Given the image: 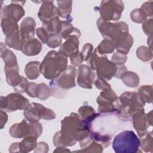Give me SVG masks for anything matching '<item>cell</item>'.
Here are the masks:
<instances>
[{"label": "cell", "instance_id": "6da1fadb", "mask_svg": "<svg viewBox=\"0 0 153 153\" xmlns=\"http://www.w3.org/2000/svg\"><path fill=\"white\" fill-rule=\"evenodd\" d=\"M61 131L56 133L53 138L56 146H72L88 137L89 131L84 122L76 113H71L62 121Z\"/></svg>", "mask_w": 153, "mask_h": 153}, {"label": "cell", "instance_id": "7a4b0ae2", "mask_svg": "<svg viewBox=\"0 0 153 153\" xmlns=\"http://www.w3.org/2000/svg\"><path fill=\"white\" fill-rule=\"evenodd\" d=\"M68 59L56 51H50L40 65V71L47 79H54L66 69Z\"/></svg>", "mask_w": 153, "mask_h": 153}, {"label": "cell", "instance_id": "3957f363", "mask_svg": "<svg viewBox=\"0 0 153 153\" xmlns=\"http://www.w3.org/2000/svg\"><path fill=\"white\" fill-rule=\"evenodd\" d=\"M144 105L145 102L137 93L125 92L117 102V111L123 120H128L136 112L143 109Z\"/></svg>", "mask_w": 153, "mask_h": 153}, {"label": "cell", "instance_id": "277c9868", "mask_svg": "<svg viewBox=\"0 0 153 153\" xmlns=\"http://www.w3.org/2000/svg\"><path fill=\"white\" fill-rule=\"evenodd\" d=\"M140 146V140L133 131L124 130L117 134L112 142L117 153H135Z\"/></svg>", "mask_w": 153, "mask_h": 153}, {"label": "cell", "instance_id": "5b68a950", "mask_svg": "<svg viewBox=\"0 0 153 153\" xmlns=\"http://www.w3.org/2000/svg\"><path fill=\"white\" fill-rule=\"evenodd\" d=\"M89 64L91 69L96 71V75L104 79H111L117 73L115 64L108 60L106 56L98 57L96 50L90 57Z\"/></svg>", "mask_w": 153, "mask_h": 153}, {"label": "cell", "instance_id": "8992f818", "mask_svg": "<svg viewBox=\"0 0 153 153\" xmlns=\"http://www.w3.org/2000/svg\"><path fill=\"white\" fill-rule=\"evenodd\" d=\"M97 24L102 36L112 42L124 34L128 33V26L123 22L112 23L105 22L99 18Z\"/></svg>", "mask_w": 153, "mask_h": 153}, {"label": "cell", "instance_id": "52a82bcc", "mask_svg": "<svg viewBox=\"0 0 153 153\" xmlns=\"http://www.w3.org/2000/svg\"><path fill=\"white\" fill-rule=\"evenodd\" d=\"M42 130V126L40 123H30L27 124L25 120L20 123L14 124L9 130L10 134L15 138L26 137L33 136L36 137H39Z\"/></svg>", "mask_w": 153, "mask_h": 153}, {"label": "cell", "instance_id": "ba28073f", "mask_svg": "<svg viewBox=\"0 0 153 153\" xmlns=\"http://www.w3.org/2000/svg\"><path fill=\"white\" fill-rule=\"evenodd\" d=\"M123 9L124 5L121 1H102L99 7L100 19L105 22L117 20L120 18Z\"/></svg>", "mask_w": 153, "mask_h": 153}, {"label": "cell", "instance_id": "9c48e42d", "mask_svg": "<svg viewBox=\"0 0 153 153\" xmlns=\"http://www.w3.org/2000/svg\"><path fill=\"white\" fill-rule=\"evenodd\" d=\"M24 116L30 123H37L41 118L45 120H50L56 118L54 112L43 105L32 103L24 111Z\"/></svg>", "mask_w": 153, "mask_h": 153}, {"label": "cell", "instance_id": "30bf717a", "mask_svg": "<svg viewBox=\"0 0 153 153\" xmlns=\"http://www.w3.org/2000/svg\"><path fill=\"white\" fill-rule=\"evenodd\" d=\"M29 105L27 99L19 93H11L6 97H1V109L7 112L25 110Z\"/></svg>", "mask_w": 153, "mask_h": 153}, {"label": "cell", "instance_id": "8fae6325", "mask_svg": "<svg viewBox=\"0 0 153 153\" xmlns=\"http://www.w3.org/2000/svg\"><path fill=\"white\" fill-rule=\"evenodd\" d=\"M76 69L74 66H68L60 75L53 79L50 82L52 89L57 87L60 89H69L75 87Z\"/></svg>", "mask_w": 153, "mask_h": 153}, {"label": "cell", "instance_id": "7c38bea8", "mask_svg": "<svg viewBox=\"0 0 153 153\" xmlns=\"http://www.w3.org/2000/svg\"><path fill=\"white\" fill-rule=\"evenodd\" d=\"M117 100V96L111 87L102 90L97 99L99 111L102 113L117 111V105L114 103Z\"/></svg>", "mask_w": 153, "mask_h": 153}, {"label": "cell", "instance_id": "4fadbf2b", "mask_svg": "<svg viewBox=\"0 0 153 153\" xmlns=\"http://www.w3.org/2000/svg\"><path fill=\"white\" fill-rule=\"evenodd\" d=\"M133 127L136 130L140 137L143 136L146 132L147 128L149 127L148 115L145 114L144 109H142L136 112L132 115Z\"/></svg>", "mask_w": 153, "mask_h": 153}, {"label": "cell", "instance_id": "5bb4252c", "mask_svg": "<svg viewBox=\"0 0 153 153\" xmlns=\"http://www.w3.org/2000/svg\"><path fill=\"white\" fill-rule=\"evenodd\" d=\"M14 4L5 6L1 11V18H8L17 22L24 16L25 11L22 6L16 4L15 2L12 1Z\"/></svg>", "mask_w": 153, "mask_h": 153}, {"label": "cell", "instance_id": "9a60e30c", "mask_svg": "<svg viewBox=\"0 0 153 153\" xmlns=\"http://www.w3.org/2000/svg\"><path fill=\"white\" fill-rule=\"evenodd\" d=\"M36 138L33 136L24 137L22 142L13 143L10 147V152H29L35 148L36 146Z\"/></svg>", "mask_w": 153, "mask_h": 153}, {"label": "cell", "instance_id": "2e32d148", "mask_svg": "<svg viewBox=\"0 0 153 153\" xmlns=\"http://www.w3.org/2000/svg\"><path fill=\"white\" fill-rule=\"evenodd\" d=\"M53 3V1H44L40 8L38 17L43 23L57 17L58 14V9Z\"/></svg>", "mask_w": 153, "mask_h": 153}, {"label": "cell", "instance_id": "e0dca14e", "mask_svg": "<svg viewBox=\"0 0 153 153\" xmlns=\"http://www.w3.org/2000/svg\"><path fill=\"white\" fill-rule=\"evenodd\" d=\"M93 75L91 74L90 68L85 65H80L78 69L77 83L78 84L85 88H91V78Z\"/></svg>", "mask_w": 153, "mask_h": 153}, {"label": "cell", "instance_id": "ac0fdd59", "mask_svg": "<svg viewBox=\"0 0 153 153\" xmlns=\"http://www.w3.org/2000/svg\"><path fill=\"white\" fill-rule=\"evenodd\" d=\"M78 37L72 36L69 38L67 41L62 45L59 52L66 57H70L78 51Z\"/></svg>", "mask_w": 153, "mask_h": 153}, {"label": "cell", "instance_id": "d6986e66", "mask_svg": "<svg viewBox=\"0 0 153 153\" xmlns=\"http://www.w3.org/2000/svg\"><path fill=\"white\" fill-rule=\"evenodd\" d=\"M41 48V44L37 39L30 38L24 42L21 50L26 56H35L39 53Z\"/></svg>", "mask_w": 153, "mask_h": 153}, {"label": "cell", "instance_id": "ffe728a7", "mask_svg": "<svg viewBox=\"0 0 153 153\" xmlns=\"http://www.w3.org/2000/svg\"><path fill=\"white\" fill-rule=\"evenodd\" d=\"M35 25V21L32 17H26L22 21L20 25L21 29L20 30L25 41L32 38L34 36Z\"/></svg>", "mask_w": 153, "mask_h": 153}, {"label": "cell", "instance_id": "44dd1931", "mask_svg": "<svg viewBox=\"0 0 153 153\" xmlns=\"http://www.w3.org/2000/svg\"><path fill=\"white\" fill-rule=\"evenodd\" d=\"M7 83L14 87L18 85L22 79V76L19 74V68L18 65L14 67L4 68Z\"/></svg>", "mask_w": 153, "mask_h": 153}, {"label": "cell", "instance_id": "7402d4cb", "mask_svg": "<svg viewBox=\"0 0 153 153\" xmlns=\"http://www.w3.org/2000/svg\"><path fill=\"white\" fill-rule=\"evenodd\" d=\"M25 41V40L19 30L9 36H7L5 40L6 44L9 47L16 50H21Z\"/></svg>", "mask_w": 153, "mask_h": 153}, {"label": "cell", "instance_id": "603a6c76", "mask_svg": "<svg viewBox=\"0 0 153 153\" xmlns=\"http://www.w3.org/2000/svg\"><path fill=\"white\" fill-rule=\"evenodd\" d=\"M62 22L57 16L42 24V27L48 34H58L60 32Z\"/></svg>", "mask_w": 153, "mask_h": 153}, {"label": "cell", "instance_id": "cb8c5ba5", "mask_svg": "<svg viewBox=\"0 0 153 153\" xmlns=\"http://www.w3.org/2000/svg\"><path fill=\"white\" fill-rule=\"evenodd\" d=\"M60 33L64 39H68L72 36H76L79 38L81 35L80 31L78 29L74 27L72 25L66 21L62 22V27Z\"/></svg>", "mask_w": 153, "mask_h": 153}, {"label": "cell", "instance_id": "d4e9b609", "mask_svg": "<svg viewBox=\"0 0 153 153\" xmlns=\"http://www.w3.org/2000/svg\"><path fill=\"white\" fill-rule=\"evenodd\" d=\"M1 27L6 36H9L19 30L17 22L8 18L1 19Z\"/></svg>", "mask_w": 153, "mask_h": 153}, {"label": "cell", "instance_id": "484cf974", "mask_svg": "<svg viewBox=\"0 0 153 153\" xmlns=\"http://www.w3.org/2000/svg\"><path fill=\"white\" fill-rule=\"evenodd\" d=\"M40 65L39 62H30L26 65L25 73L29 79H35L39 76L41 72Z\"/></svg>", "mask_w": 153, "mask_h": 153}, {"label": "cell", "instance_id": "4316f807", "mask_svg": "<svg viewBox=\"0 0 153 153\" xmlns=\"http://www.w3.org/2000/svg\"><path fill=\"white\" fill-rule=\"evenodd\" d=\"M1 57L5 62V67L11 68L18 65L16 55L12 51L6 48V47L4 50L1 49Z\"/></svg>", "mask_w": 153, "mask_h": 153}, {"label": "cell", "instance_id": "83f0119b", "mask_svg": "<svg viewBox=\"0 0 153 153\" xmlns=\"http://www.w3.org/2000/svg\"><path fill=\"white\" fill-rule=\"evenodd\" d=\"M123 82L128 87H135L139 83V78L137 75L131 71L124 72L120 76Z\"/></svg>", "mask_w": 153, "mask_h": 153}, {"label": "cell", "instance_id": "f1b7e54d", "mask_svg": "<svg viewBox=\"0 0 153 153\" xmlns=\"http://www.w3.org/2000/svg\"><path fill=\"white\" fill-rule=\"evenodd\" d=\"M72 1H57L58 15L63 18L68 19L72 9Z\"/></svg>", "mask_w": 153, "mask_h": 153}, {"label": "cell", "instance_id": "f546056e", "mask_svg": "<svg viewBox=\"0 0 153 153\" xmlns=\"http://www.w3.org/2000/svg\"><path fill=\"white\" fill-rule=\"evenodd\" d=\"M114 49L115 46L114 43L109 39H105L100 43L95 50L97 53L102 54L104 53H111L114 51Z\"/></svg>", "mask_w": 153, "mask_h": 153}, {"label": "cell", "instance_id": "4dcf8cb0", "mask_svg": "<svg viewBox=\"0 0 153 153\" xmlns=\"http://www.w3.org/2000/svg\"><path fill=\"white\" fill-rule=\"evenodd\" d=\"M51 95V90L45 84L37 85L35 90V97L40 99H46Z\"/></svg>", "mask_w": 153, "mask_h": 153}, {"label": "cell", "instance_id": "1f68e13d", "mask_svg": "<svg viewBox=\"0 0 153 153\" xmlns=\"http://www.w3.org/2000/svg\"><path fill=\"white\" fill-rule=\"evenodd\" d=\"M138 94L145 103L152 102V87L150 85L142 86L139 90Z\"/></svg>", "mask_w": 153, "mask_h": 153}, {"label": "cell", "instance_id": "d6a6232c", "mask_svg": "<svg viewBox=\"0 0 153 153\" xmlns=\"http://www.w3.org/2000/svg\"><path fill=\"white\" fill-rule=\"evenodd\" d=\"M95 113L93 108L89 106H82L78 110V115L82 121L87 120Z\"/></svg>", "mask_w": 153, "mask_h": 153}, {"label": "cell", "instance_id": "836d02e7", "mask_svg": "<svg viewBox=\"0 0 153 153\" xmlns=\"http://www.w3.org/2000/svg\"><path fill=\"white\" fill-rule=\"evenodd\" d=\"M137 56L138 58L143 61H148L152 58L151 51L146 47H140L137 50Z\"/></svg>", "mask_w": 153, "mask_h": 153}, {"label": "cell", "instance_id": "e575fe53", "mask_svg": "<svg viewBox=\"0 0 153 153\" xmlns=\"http://www.w3.org/2000/svg\"><path fill=\"white\" fill-rule=\"evenodd\" d=\"M146 14L142 8L136 9L131 13V20L136 23H141L146 19Z\"/></svg>", "mask_w": 153, "mask_h": 153}, {"label": "cell", "instance_id": "d590c367", "mask_svg": "<svg viewBox=\"0 0 153 153\" xmlns=\"http://www.w3.org/2000/svg\"><path fill=\"white\" fill-rule=\"evenodd\" d=\"M62 42V38L59 34H49L47 41V44L51 48L59 47Z\"/></svg>", "mask_w": 153, "mask_h": 153}, {"label": "cell", "instance_id": "8d00e7d4", "mask_svg": "<svg viewBox=\"0 0 153 153\" xmlns=\"http://www.w3.org/2000/svg\"><path fill=\"white\" fill-rule=\"evenodd\" d=\"M93 140L92 139L87 145H85L82 151H85V152H102L103 151V148L101 145L95 143L93 141Z\"/></svg>", "mask_w": 153, "mask_h": 153}, {"label": "cell", "instance_id": "74e56055", "mask_svg": "<svg viewBox=\"0 0 153 153\" xmlns=\"http://www.w3.org/2000/svg\"><path fill=\"white\" fill-rule=\"evenodd\" d=\"M150 134H148V136L143 139H142L140 142V145L143 149L145 151L148 152L149 151L150 149L152 148V133H150Z\"/></svg>", "mask_w": 153, "mask_h": 153}, {"label": "cell", "instance_id": "f35d334b", "mask_svg": "<svg viewBox=\"0 0 153 153\" xmlns=\"http://www.w3.org/2000/svg\"><path fill=\"white\" fill-rule=\"evenodd\" d=\"M126 60H127V56L126 54L117 52L112 56V62L115 65H121L124 63Z\"/></svg>", "mask_w": 153, "mask_h": 153}, {"label": "cell", "instance_id": "ab89813d", "mask_svg": "<svg viewBox=\"0 0 153 153\" xmlns=\"http://www.w3.org/2000/svg\"><path fill=\"white\" fill-rule=\"evenodd\" d=\"M93 50V45L90 44H85L82 51L81 52L84 60H88V59L91 56V53Z\"/></svg>", "mask_w": 153, "mask_h": 153}, {"label": "cell", "instance_id": "60d3db41", "mask_svg": "<svg viewBox=\"0 0 153 153\" xmlns=\"http://www.w3.org/2000/svg\"><path fill=\"white\" fill-rule=\"evenodd\" d=\"M71 63L73 66H78L84 60L81 53L78 51L70 56Z\"/></svg>", "mask_w": 153, "mask_h": 153}, {"label": "cell", "instance_id": "b9f144b4", "mask_svg": "<svg viewBox=\"0 0 153 153\" xmlns=\"http://www.w3.org/2000/svg\"><path fill=\"white\" fill-rule=\"evenodd\" d=\"M96 79L94 80L95 85L100 90H103L107 88L111 87V85L106 81L104 79L98 77L96 75Z\"/></svg>", "mask_w": 153, "mask_h": 153}, {"label": "cell", "instance_id": "7bdbcfd3", "mask_svg": "<svg viewBox=\"0 0 153 153\" xmlns=\"http://www.w3.org/2000/svg\"><path fill=\"white\" fill-rule=\"evenodd\" d=\"M37 85L33 82H29L26 85L25 92L30 97H35V90Z\"/></svg>", "mask_w": 153, "mask_h": 153}, {"label": "cell", "instance_id": "ee69618b", "mask_svg": "<svg viewBox=\"0 0 153 153\" xmlns=\"http://www.w3.org/2000/svg\"><path fill=\"white\" fill-rule=\"evenodd\" d=\"M36 33H37L38 36L42 41L43 44L46 43L48 39V35H49L47 33V32L43 27H40L36 29Z\"/></svg>", "mask_w": 153, "mask_h": 153}, {"label": "cell", "instance_id": "f6af8a7d", "mask_svg": "<svg viewBox=\"0 0 153 153\" xmlns=\"http://www.w3.org/2000/svg\"><path fill=\"white\" fill-rule=\"evenodd\" d=\"M44 149L48 151V146L46 144V143L41 142L38 143L37 147H36V150L35 151V152H36V151H38V152H45L44 150Z\"/></svg>", "mask_w": 153, "mask_h": 153}, {"label": "cell", "instance_id": "bcb514c9", "mask_svg": "<svg viewBox=\"0 0 153 153\" xmlns=\"http://www.w3.org/2000/svg\"><path fill=\"white\" fill-rule=\"evenodd\" d=\"M1 128H2L5 125V124L6 123L7 121V114L5 112H4L3 111V110L1 109Z\"/></svg>", "mask_w": 153, "mask_h": 153}]
</instances>
